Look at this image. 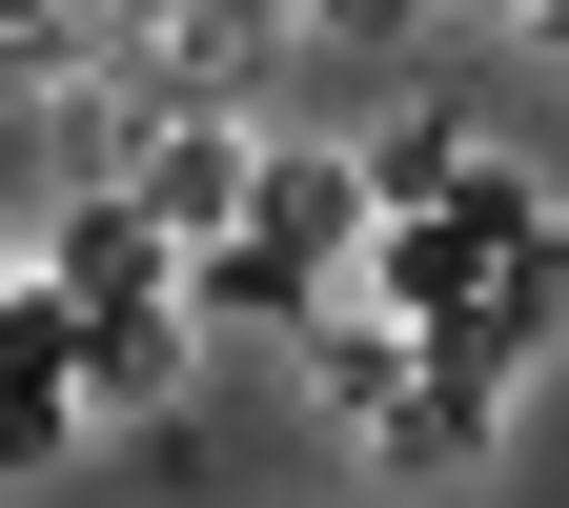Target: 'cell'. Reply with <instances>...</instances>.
Returning a JSON list of instances; mask_svg holds the SVG:
<instances>
[{
  "mask_svg": "<svg viewBox=\"0 0 569 508\" xmlns=\"http://www.w3.org/2000/svg\"><path fill=\"white\" fill-rule=\"evenodd\" d=\"M569 225H549V203H529V163H468L448 203H387V225H367V306L407 326V346H448L468 306H488V285H529Z\"/></svg>",
  "mask_w": 569,
  "mask_h": 508,
  "instance_id": "cell-1",
  "label": "cell"
},
{
  "mask_svg": "<svg viewBox=\"0 0 569 508\" xmlns=\"http://www.w3.org/2000/svg\"><path fill=\"white\" fill-rule=\"evenodd\" d=\"M244 183H264V122H224V102L142 122V163H122V203H142L163 245H224V225H244Z\"/></svg>",
  "mask_w": 569,
  "mask_h": 508,
  "instance_id": "cell-2",
  "label": "cell"
},
{
  "mask_svg": "<svg viewBox=\"0 0 569 508\" xmlns=\"http://www.w3.org/2000/svg\"><path fill=\"white\" fill-rule=\"evenodd\" d=\"M41 285H61L82 326H102V306H183V245L142 225L122 183H82V203H41Z\"/></svg>",
  "mask_w": 569,
  "mask_h": 508,
  "instance_id": "cell-3",
  "label": "cell"
},
{
  "mask_svg": "<svg viewBox=\"0 0 569 508\" xmlns=\"http://www.w3.org/2000/svg\"><path fill=\"white\" fill-rule=\"evenodd\" d=\"M244 245H284V265H367V142H264V183H244Z\"/></svg>",
  "mask_w": 569,
  "mask_h": 508,
  "instance_id": "cell-4",
  "label": "cell"
},
{
  "mask_svg": "<svg viewBox=\"0 0 569 508\" xmlns=\"http://www.w3.org/2000/svg\"><path fill=\"white\" fill-rule=\"evenodd\" d=\"M488 427H509V387H468V367H407V407L367 427V468H387V488H468V468H488Z\"/></svg>",
  "mask_w": 569,
  "mask_h": 508,
  "instance_id": "cell-5",
  "label": "cell"
},
{
  "mask_svg": "<svg viewBox=\"0 0 569 508\" xmlns=\"http://www.w3.org/2000/svg\"><path fill=\"white\" fill-rule=\"evenodd\" d=\"M407 367H427V346H407V326H387V306H326V326H306V407H326V427H346V448H367V427H387V407H407Z\"/></svg>",
  "mask_w": 569,
  "mask_h": 508,
  "instance_id": "cell-6",
  "label": "cell"
},
{
  "mask_svg": "<svg viewBox=\"0 0 569 508\" xmlns=\"http://www.w3.org/2000/svg\"><path fill=\"white\" fill-rule=\"evenodd\" d=\"M183 306H203V326H326V306H346V285H326V265H284V245H244V225H224V245H183Z\"/></svg>",
  "mask_w": 569,
  "mask_h": 508,
  "instance_id": "cell-7",
  "label": "cell"
},
{
  "mask_svg": "<svg viewBox=\"0 0 569 508\" xmlns=\"http://www.w3.org/2000/svg\"><path fill=\"white\" fill-rule=\"evenodd\" d=\"M183 367H203V306H102L82 326V407H163Z\"/></svg>",
  "mask_w": 569,
  "mask_h": 508,
  "instance_id": "cell-8",
  "label": "cell"
},
{
  "mask_svg": "<svg viewBox=\"0 0 569 508\" xmlns=\"http://www.w3.org/2000/svg\"><path fill=\"white\" fill-rule=\"evenodd\" d=\"M61 21H82V0H0V82H41V61H61Z\"/></svg>",
  "mask_w": 569,
  "mask_h": 508,
  "instance_id": "cell-9",
  "label": "cell"
},
{
  "mask_svg": "<svg viewBox=\"0 0 569 508\" xmlns=\"http://www.w3.org/2000/svg\"><path fill=\"white\" fill-rule=\"evenodd\" d=\"M468 21H549V0H468Z\"/></svg>",
  "mask_w": 569,
  "mask_h": 508,
  "instance_id": "cell-10",
  "label": "cell"
},
{
  "mask_svg": "<svg viewBox=\"0 0 569 508\" xmlns=\"http://www.w3.org/2000/svg\"><path fill=\"white\" fill-rule=\"evenodd\" d=\"M306 21H387V0H306Z\"/></svg>",
  "mask_w": 569,
  "mask_h": 508,
  "instance_id": "cell-11",
  "label": "cell"
},
{
  "mask_svg": "<svg viewBox=\"0 0 569 508\" xmlns=\"http://www.w3.org/2000/svg\"><path fill=\"white\" fill-rule=\"evenodd\" d=\"M529 41H549V61H569V0H549V21H529Z\"/></svg>",
  "mask_w": 569,
  "mask_h": 508,
  "instance_id": "cell-12",
  "label": "cell"
}]
</instances>
